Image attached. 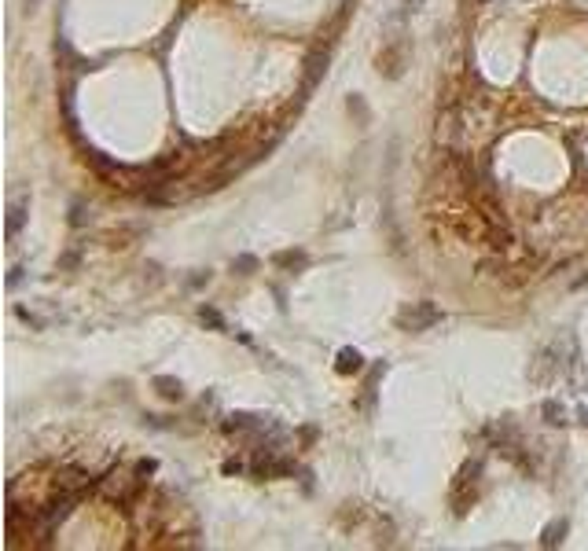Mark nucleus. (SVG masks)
Masks as SVG:
<instances>
[{
    "instance_id": "nucleus-1",
    "label": "nucleus",
    "mask_w": 588,
    "mask_h": 551,
    "mask_svg": "<svg viewBox=\"0 0 588 551\" xmlns=\"http://www.w3.org/2000/svg\"><path fill=\"white\" fill-rule=\"evenodd\" d=\"M26 209H30V199H26V195H19V199H15V202L8 206V239L19 235L23 221H26Z\"/></svg>"
},
{
    "instance_id": "nucleus-2",
    "label": "nucleus",
    "mask_w": 588,
    "mask_h": 551,
    "mask_svg": "<svg viewBox=\"0 0 588 551\" xmlns=\"http://www.w3.org/2000/svg\"><path fill=\"white\" fill-rule=\"evenodd\" d=\"M434 320H441V313L437 309H430V305H423V309L412 316V313H404L401 316V323H404V328H427V323H434Z\"/></svg>"
},
{
    "instance_id": "nucleus-3",
    "label": "nucleus",
    "mask_w": 588,
    "mask_h": 551,
    "mask_svg": "<svg viewBox=\"0 0 588 551\" xmlns=\"http://www.w3.org/2000/svg\"><path fill=\"white\" fill-rule=\"evenodd\" d=\"M338 371H361V353H357V349H342L338 353Z\"/></svg>"
},
{
    "instance_id": "nucleus-4",
    "label": "nucleus",
    "mask_w": 588,
    "mask_h": 551,
    "mask_svg": "<svg viewBox=\"0 0 588 551\" xmlns=\"http://www.w3.org/2000/svg\"><path fill=\"white\" fill-rule=\"evenodd\" d=\"M563 533H566V522H559V526H551V529L544 533V547H551L555 540H563Z\"/></svg>"
},
{
    "instance_id": "nucleus-5",
    "label": "nucleus",
    "mask_w": 588,
    "mask_h": 551,
    "mask_svg": "<svg viewBox=\"0 0 588 551\" xmlns=\"http://www.w3.org/2000/svg\"><path fill=\"white\" fill-rule=\"evenodd\" d=\"M158 386H162V394H166V397H181V386H177V382H170V379H158Z\"/></svg>"
},
{
    "instance_id": "nucleus-6",
    "label": "nucleus",
    "mask_w": 588,
    "mask_h": 551,
    "mask_svg": "<svg viewBox=\"0 0 588 551\" xmlns=\"http://www.w3.org/2000/svg\"><path fill=\"white\" fill-rule=\"evenodd\" d=\"M419 4H423V0H404V4H401V19H404V15H412Z\"/></svg>"
},
{
    "instance_id": "nucleus-7",
    "label": "nucleus",
    "mask_w": 588,
    "mask_h": 551,
    "mask_svg": "<svg viewBox=\"0 0 588 551\" xmlns=\"http://www.w3.org/2000/svg\"><path fill=\"white\" fill-rule=\"evenodd\" d=\"M19 276H23V268H11V272H8V287L19 283Z\"/></svg>"
}]
</instances>
